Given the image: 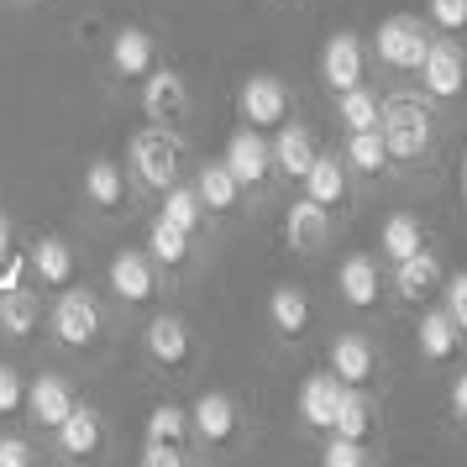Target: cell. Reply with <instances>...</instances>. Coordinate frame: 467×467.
I'll return each instance as SVG.
<instances>
[{"label":"cell","instance_id":"cell-21","mask_svg":"<svg viewBox=\"0 0 467 467\" xmlns=\"http://www.w3.org/2000/svg\"><path fill=\"white\" fill-rule=\"evenodd\" d=\"M190 184H194V194H200V205H205V215H211V221L236 215V211H242V200H247V194H242V184L232 179V169H226L221 158H215V163H200Z\"/></svg>","mask_w":467,"mask_h":467},{"label":"cell","instance_id":"cell-32","mask_svg":"<svg viewBox=\"0 0 467 467\" xmlns=\"http://www.w3.org/2000/svg\"><path fill=\"white\" fill-rule=\"evenodd\" d=\"M420 247H425V226H420V215L394 211L389 221H383V232H379V253H383V263H404V257L420 253Z\"/></svg>","mask_w":467,"mask_h":467},{"label":"cell","instance_id":"cell-12","mask_svg":"<svg viewBox=\"0 0 467 467\" xmlns=\"http://www.w3.org/2000/svg\"><path fill=\"white\" fill-rule=\"evenodd\" d=\"M289 106H295V95H289V85L278 74H253L236 89V116L253 131H278L289 121Z\"/></svg>","mask_w":467,"mask_h":467},{"label":"cell","instance_id":"cell-43","mask_svg":"<svg viewBox=\"0 0 467 467\" xmlns=\"http://www.w3.org/2000/svg\"><path fill=\"white\" fill-rule=\"evenodd\" d=\"M457 179H462V200H467V148H462V173Z\"/></svg>","mask_w":467,"mask_h":467},{"label":"cell","instance_id":"cell-39","mask_svg":"<svg viewBox=\"0 0 467 467\" xmlns=\"http://www.w3.org/2000/svg\"><path fill=\"white\" fill-rule=\"evenodd\" d=\"M425 11H431V22L441 26L446 37L467 32V0H425Z\"/></svg>","mask_w":467,"mask_h":467},{"label":"cell","instance_id":"cell-8","mask_svg":"<svg viewBox=\"0 0 467 467\" xmlns=\"http://www.w3.org/2000/svg\"><path fill=\"white\" fill-rule=\"evenodd\" d=\"M190 441H200L205 451H232L242 441V404L226 389H205L190 404Z\"/></svg>","mask_w":467,"mask_h":467},{"label":"cell","instance_id":"cell-38","mask_svg":"<svg viewBox=\"0 0 467 467\" xmlns=\"http://www.w3.org/2000/svg\"><path fill=\"white\" fill-rule=\"evenodd\" d=\"M320 467H368V441L331 436V441H326V451H320Z\"/></svg>","mask_w":467,"mask_h":467},{"label":"cell","instance_id":"cell-24","mask_svg":"<svg viewBox=\"0 0 467 467\" xmlns=\"http://www.w3.org/2000/svg\"><path fill=\"white\" fill-rule=\"evenodd\" d=\"M299 184H305V194L316 200L320 211H341L347 194H352V169L341 163L337 152H316V163H310V173Z\"/></svg>","mask_w":467,"mask_h":467},{"label":"cell","instance_id":"cell-23","mask_svg":"<svg viewBox=\"0 0 467 467\" xmlns=\"http://www.w3.org/2000/svg\"><path fill=\"white\" fill-rule=\"evenodd\" d=\"M274 142V173H284V179H305L310 173V163H316V131L305 127V121H284V127L268 137Z\"/></svg>","mask_w":467,"mask_h":467},{"label":"cell","instance_id":"cell-37","mask_svg":"<svg viewBox=\"0 0 467 467\" xmlns=\"http://www.w3.org/2000/svg\"><path fill=\"white\" fill-rule=\"evenodd\" d=\"M0 467H43V451L22 431H0Z\"/></svg>","mask_w":467,"mask_h":467},{"label":"cell","instance_id":"cell-41","mask_svg":"<svg viewBox=\"0 0 467 467\" xmlns=\"http://www.w3.org/2000/svg\"><path fill=\"white\" fill-rule=\"evenodd\" d=\"M441 310L467 331V274H451V278H446V305H441Z\"/></svg>","mask_w":467,"mask_h":467},{"label":"cell","instance_id":"cell-2","mask_svg":"<svg viewBox=\"0 0 467 467\" xmlns=\"http://www.w3.org/2000/svg\"><path fill=\"white\" fill-rule=\"evenodd\" d=\"M179 169H184V148H179V137H173V127H142L131 131L127 142V179L137 194H163L179 179Z\"/></svg>","mask_w":467,"mask_h":467},{"label":"cell","instance_id":"cell-30","mask_svg":"<svg viewBox=\"0 0 467 467\" xmlns=\"http://www.w3.org/2000/svg\"><path fill=\"white\" fill-rule=\"evenodd\" d=\"M436 284H441V257L431 253V247H420V253H410L404 263H394V289H400V299H431Z\"/></svg>","mask_w":467,"mask_h":467},{"label":"cell","instance_id":"cell-13","mask_svg":"<svg viewBox=\"0 0 467 467\" xmlns=\"http://www.w3.org/2000/svg\"><path fill=\"white\" fill-rule=\"evenodd\" d=\"M425 47H431V32H425L415 16H383L379 32H373V53H379L383 68H394V74H415L425 58Z\"/></svg>","mask_w":467,"mask_h":467},{"label":"cell","instance_id":"cell-27","mask_svg":"<svg viewBox=\"0 0 467 467\" xmlns=\"http://www.w3.org/2000/svg\"><path fill=\"white\" fill-rule=\"evenodd\" d=\"M268 326H274L284 341H299L310 331V295L299 284H274L268 289Z\"/></svg>","mask_w":467,"mask_h":467},{"label":"cell","instance_id":"cell-42","mask_svg":"<svg viewBox=\"0 0 467 467\" xmlns=\"http://www.w3.org/2000/svg\"><path fill=\"white\" fill-rule=\"evenodd\" d=\"M451 415L467 420V373H457V383H451Z\"/></svg>","mask_w":467,"mask_h":467},{"label":"cell","instance_id":"cell-11","mask_svg":"<svg viewBox=\"0 0 467 467\" xmlns=\"http://www.w3.org/2000/svg\"><path fill=\"white\" fill-rule=\"evenodd\" d=\"M131 205H137V190H131V179H127V163H116V158H89L85 211L95 215V221H121Z\"/></svg>","mask_w":467,"mask_h":467},{"label":"cell","instance_id":"cell-28","mask_svg":"<svg viewBox=\"0 0 467 467\" xmlns=\"http://www.w3.org/2000/svg\"><path fill=\"white\" fill-rule=\"evenodd\" d=\"M415 347H420L425 362H451L457 347H462V326L446 316V310H425L420 326H415Z\"/></svg>","mask_w":467,"mask_h":467},{"label":"cell","instance_id":"cell-15","mask_svg":"<svg viewBox=\"0 0 467 467\" xmlns=\"http://www.w3.org/2000/svg\"><path fill=\"white\" fill-rule=\"evenodd\" d=\"M420 85L425 95H436V100H451V95H462L467 89V53L451 37H436V43L425 47V58H420Z\"/></svg>","mask_w":467,"mask_h":467},{"label":"cell","instance_id":"cell-31","mask_svg":"<svg viewBox=\"0 0 467 467\" xmlns=\"http://www.w3.org/2000/svg\"><path fill=\"white\" fill-rule=\"evenodd\" d=\"M379 431V410L368 400V389H341L337 420H331V436H347V441H368Z\"/></svg>","mask_w":467,"mask_h":467},{"label":"cell","instance_id":"cell-10","mask_svg":"<svg viewBox=\"0 0 467 467\" xmlns=\"http://www.w3.org/2000/svg\"><path fill=\"white\" fill-rule=\"evenodd\" d=\"M74 404H79V389H74V379L47 368V373H37V379H26L22 420H26V431H37V436H53V431H58V420H64Z\"/></svg>","mask_w":467,"mask_h":467},{"label":"cell","instance_id":"cell-36","mask_svg":"<svg viewBox=\"0 0 467 467\" xmlns=\"http://www.w3.org/2000/svg\"><path fill=\"white\" fill-rule=\"evenodd\" d=\"M22 404H26V379H22V368L0 362V425L22 420Z\"/></svg>","mask_w":467,"mask_h":467},{"label":"cell","instance_id":"cell-19","mask_svg":"<svg viewBox=\"0 0 467 467\" xmlns=\"http://www.w3.org/2000/svg\"><path fill=\"white\" fill-rule=\"evenodd\" d=\"M362 68H368V47H362L358 32H331L326 47H320V79L326 89H352L362 85Z\"/></svg>","mask_w":467,"mask_h":467},{"label":"cell","instance_id":"cell-35","mask_svg":"<svg viewBox=\"0 0 467 467\" xmlns=\"http://www.w3.org/2000/svg\"><path fill=\"white\" fill-rule=\"evenodd\" d=\"M142 441H169V446H190V410L184 404H152L142 420Z\"/></svg>","mask_w":467,"mask_h":467},{"label":"cell","instance_id":"cell-14","mask_svg":"<svg viewBox=\"0 0 467 467\" xmlns=\"http://www.w3.org/2000/svg\"><path fill=\"white\" fill-rule=\"evenodd\" d=\"M142 116H148L152 127H173L190 116V79L179 74V68H152L148 79H142Z\"/></svg>","mask_w":467,"mask_h":467},{"label":"cell","instance_id":"cell-25","mask_svg":"<svg viewBox=\"0 0 467 467\" xmlns=\"http://www.w3.org/2000/svg\"><path fill=\"white\" fill-rule=\"evenodd\" d=\"M341 389H347V383H341L331 368L310 373V379L299 383V420L310 425V431H331V420H337V404H341Z\"/></svg>","mask_w":467,"mask_h":467},{"label":"cell","instance_id":"cell-16","mask_svg":"<svg viewBox=\"0 0 467 467\" xmlns=\"http://www.w3.org/2000/svg\"><path fill=\"white\" fill-rule=\"evenodd\" d=\"M326 368H331L347 389H368V383L379 379V347H373V337H362V331H341V337L326 347Z\"/></svg>","mask_w":467,"mask_h":467},{"label":"cell","instance_id":"cell-4","mask_svg":"<svg viewBox=\"0 0 467 467\" xmlns=\"http://www.w3.org/2000/svg\"><path fill=\"white\" fill-rule=\"evenodd\" d=\"M47 451L64 467H100L110 451V420L95 410V404H74L58 431L47 436Z\"/></svg>","mask_w":467,"mask_h":467},{"label":"cell","instance_id":"cell-40","mask_svg":"<svg viewBox=\"0 0 467 467\" xmlns=\"http://www.w3.org/2000/svg\"><path fill=\"white\" fill-rule=\"evenodd\" d=\"M137 467H190V451L184 446H169V441H142Z\"/></svg>","mask_w":467,"mask_h":467},{"label":"cell","instance_id":"cell-33","mask_svg":"<svg viewBox=\"0 0 467 467\" xmlns=\"http://www.w3.org/2000/svg\"><path fill=\"white\" fill-rule=\"evenodd\" d=\"M341 163L352 173H362V179H373V173L389 169V142H383L379 127L368 131H347V152H341Z\"/></svg>","mask_w":467,"mask_h":467},{"label":"cell","instance_id":"cell-9","mask_svg":"<svg viewBox=\"0 0 467 467\" xmlns=\"http://www.w3.org/2000/svg\"><path fill=\"white\" fill-rule=\"evenodd\" d=\"M221 163L232 169V179L242 184V194H263L268 184H274V142H268V131L236 127L232 137H226Z\"/></svg>","mask_w":467,"mask_h":467},{"label":"cell","instance_id":"cell-29","mask_svg":"<svg viewBox=\"0 0 467 467\" xmlns=\"http://www.w3.org/2000/svg\"><path fill=\"white\" fill-rule=\"evenodd\" d=\"M158 215H169L173 226H179V232H190L194 242L211 232V215H205V205H200L194 184H179V179H173L163 194H158Z\"/></svg>","mask_w":467,"mask_h":467},{"label":"cell","instance_id":"cell-7","mask_svg":"<svg viewBox=\"0 0 467 467\" xmlns=\"http://www.w3.org/2000/svg\"><path fill=\"white\" fill-rule=\"evenodd\" d=\"M163 64V47H158V37H152L148 26H116L106 43V79L110 85H142L152 68Z\"/></svg>","mask_w":467,"mask_h":467},{"label":"cell","instance_id":"cell-20","mask_svg":"<svg viewBox=\"0 0 467 467\" xmlns=\"http://www.w3.org/2000/svg\"><path fill=\"white\" fill-rule=\"evenodd\" d=\"M337 295L352 305V310H373L383 299V263L373 253H352L341 257L337 268Z\"/></svg>","mask_w":467,"mask_h":467},{"label":"cell","instance_id":"cell-26","mask_svg":"<svg viewBox=\"0 0 467 467\" xmlns=\"http://www.w3.org/2000/svg\"><path fill=\"white\" fill-rule=\"evenodd\" d=\"M326 236H331V211H320L310 194H299L295 205L284 211V242H289L295 253H320Z\"/></svg>","mask_w":467,"mask_h":467},{"label":"cell","instance_id":"cell-18","mask_svg":"<svg viewBox=\"0 0 467 467\" xmlns=\"http://www.w3.org/2000/svg\"><path fill=\"white\" fill-rule=\"evenodd\" d=\"M26 268H32L43 295H58L68 284H79V257H74V247L64 236H37L32 253H26Z\"/></svg>","mask_w":467,"mask_h":467},{"label":"cell","instance_id":"cell-5","mask_svg":"<svg viewBox=\"0 0 467 467\" xmlns=\"http://www.w3.org/2000/svg\"><path fill=\"white\" fill-rule=\"evenodd\" d=\"M379 131L383 142H389V163H420L425 152H431V106L415 100V95H394V100H383V116H379Z\"/></svg>","mask_w":467,"mask_h":467},{"label":"cell","instance_id":"cell-1","mask_svg":"<svg viewBox=\"0 0 467 467\" xmlns=\"http://www.w3.org/2000/svg\"><path fill=\"white\" fill-rule=\"evenodd\" d=\"M106 305L95 289H79V284H68L58 289V299L47 305V337L53 347H64V352H95L100 341H106Z\"/></svg>","mask_w":467,"mask_h":467},{"label":"cell","instance_id":"cell-6","mask_svg":"<svg viewBox=\"0 0 467 467\" xmlns=\"http://www.w3.org/2000/svg\"><path fill=\"white\" fill-rule=\"evenodd\" d=\"M142 358H148L152 373H163V379H184L200 358V341H194L190 320L173 316V310H158V316L142 326Z\"/></svg>","mask_w":467,"mask_h":467},{"label":"cell","instance_id":"cell-17","mask_svg":"<svg viewBox=\"0 0 467 467\" xmlns=\"http://www.w3.org/2000/svg\"><path fill=\"white\" fill-rule=\"evenodd\" d=\"M142 247H148V257L158 263V274H163V278L190 274L194 253H200V242H194L190 232H179L169 215H152V221H148V242H142Z\"/></svg>","mask_w":467,"mask_h":467},{"label":"cell","instance_id":"cell-22","mask_svg":"<svg viewBox=\"0 0 467 467\" xmlns=\"http://www.w3.org/2000/svg\"><path fill=\"white\" fill-rule=\"evenodd\" d=\"M47 326V310H43V295L37 289H0V337L5 341H32L37 331Z\"/></svg>","mask_w":467,"mask_h":467},{"label":"cell","instance_id":"cell-3","mask_svg":"<svg viewBox=\"0 0 467 467\" xmlns=\"http://www.w3.org/2000/svg\"><path fill=\"white\" fill-rule=\"evenodd\" d=\"M106 295L110 305H121L127 316H142L158 305L163 295V274H158V263L148 257V247H116L106 263Z\"/></svg>","mask_w":467,"mask_h":467},{"label":"cell","instance_id":"cell-34","mask_svg":"<svg viewBox=\"0 0 467 467\" xmlns=\"http://www.w3.org/2000/svg\"><path fill=\"white\" fill-rule=\"evenodd\" d=\"M337 116H341V127H347V131H368V127H379V116H383V95H379V89H368V85L341 89V95H337Z\"/></svg>","mask_w":467,"mask_h":467}]
</instances>
